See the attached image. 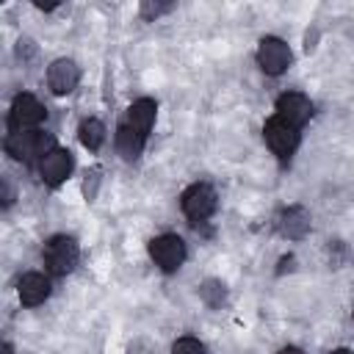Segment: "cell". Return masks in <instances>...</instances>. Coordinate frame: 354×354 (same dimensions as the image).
Returning <instances> with one entry per match:
<instances>
[{"label":"cell","mask_w":354,"mask_h":354,"mask_svg":"<svg viewBox=\"0 0 354 354\" xmlns=\"http://www.w3.org/2000/svg\"><path fill=\"white\" fill-rule=\"evenodd\" d=\"M53 149V136L41 130H14L6 138V152L17 160H33Z\"/></svg>","instance_id":"1"},{"label":"cell","mask_w":354,"mask_h":354,"mask_svg":"<svg viewBox=\"0 0 354 354\" xmlns=\"http://www.w3.org/2000/svg\"><path fill=\"white\" fill-rule=\"evenodd\" d=\"M77 257H80L77 243H75V238H69V235H55V238H50L47 246H44V263H47L50 274H55V277L69 274V271L77 266Z\"/></svg>","instance_id":"2"},{"label":"cell","mask_w":354,"mask_h":354,"mask_svg":"<svg viewBox=\"0 0 354 354\" xmlns=\"http://www.w3.org/2000/svg\"><path fill=\"white\" fill-rule=\"evenodd\" d=\"M263 136H266V144L271 147V152L279 155L282 160H288L293 155V149L299 147V127H293L282 116L268 119L263 127Z\"/></svg>","instance_id":"3"},{"label":"cell","mask_w":354,"mask_h":354,"mask_svg":"<svg viewBox=\"0 0 354 354\" xmlns=\"http://www.w3.org/2000/svg\"><path fill=\"white\" fill-rule=\"evenodd\" d=\"M180 205H183V213L194 224H199V221L213 216V210H216V191L210 185H205V183H194L191 188H185Z\"/></svg>","instance_id":"4"},{"label":"cell","mask_w":354,"mask_h":354,"mask_svg":"<svg viewBox=\"0 0 354 354\" xmlns=\"http://www.w3.org/2000/svg\"><path fill=\"white\" fill-rule=\"evenodd\" d=\"M149 257L163 271H177L183 266V260H185V243L177 235H158L149 243Z\"/></svg>","instance_id":"5"},{"label":"cell","mask_w":354,"mask_h":354,"mask_svg":"<svg viewBox=\"0 0 354 354\" xmlns=\"http://www.w3.org/2000/svg\"><path fill=\"white\" fill-rule=\"evenodd\" d=\"M257 64L266 75H282L290 64V50L282 39H274V36H266L257 47Z\"/></svg>","instance_id":"6"},{"label":"cell","mask_w":354,"mask_h":354,"mask_svg":"<svg viewBox=\"0 0 354 354\" xmlns=\"http://www.w3.org/2000/svg\"><path fill=\"white\" fill-rule=\"evenodd\" d=\"M44 119V108L33 94H17L11 102V127L14 130H33Z\"/></svg>","instance_id":"7"},{"label":"cell","mask_w":354,"mask_h":354,"mask_svg":"<svg viewBox=\"0 0 354 354\" xmlns=\"http://www.w3.org/2000/svg\"><path fill=\"white\" fill-rule=\"evenodd\" d=\"M310 113H313V105H310V100H307L304 94H299V91H288V94H282V97L277 100V116H282V119L290 122L293 127H301V124L310 119Z\"/></svg>","instance_id":"8"},{"label":"cell","mask_w":354,"mask_h":354,"mask_svg":"<svg viewBox=\"0 0 354 354\" xmlns=\"http://www.w3.org/2000/svg\"><path fill=\"white\" fill-rule=\"evenodd\" d=\"M77 80H80V69H77V64L69 61V58H58V61H53V66L47 69V83H50V88H53L55 94H69V91H75Z\"/></svg>","instance_id":"9"},{"label":"cell","mask_w":354,"mask_h":354,"mask_svg":"<svg viewBox=\"0 0 354 354\" xmlns=\"http://www.w3.org/2000/svg\"><path fill=\"white\" fill-rule=\"evenodd\" d=\"M39 171H41V177H44V183L58 185V183H64V180L69 177V171H72V155H69L66 149H55V147H53L47 155H41Z\"/></svg>","instance_id":"10"},{"label":"cell","mask_w":354,"mask_h":354,"mask_svg":"<svg viewBox=\"0 0 354 354\" xmlns=\"http://www.w3.org/2000/svg\"><path fill=\"white\" fill-rule=\"evenodd\" d=\"M47 296H50V279H47L44 274L30 271V274H25V277L19 279V299H22V304L36 307V304H41Z\"/></svg>","instance_id":"11"},{"label":"cell","mask_w":354,"mask_h":354,"mask_svg":"<svg viewBox=\"0 0 354 354\" xmlns=\"http://www.w3.org/2000/svg\"><path fill=\"white\" fill-rule=\"evenodd\" d=\"M144 141H147V136L138 133L130 122H124V124L116 130V149H119V155H122L124 160H136V158L141 155V149H144Z\"/></svg>","instance_id":"12"},{"label":"cell","mask_w":354,"mask_h":354,"mask_svg":"<svg viewBox=\"0 0 354 354\" xmlns=\"http://www.w3.org/2000/svg\"><path fill=\"white\" fill-rule=\"evenodd\" d=\"M155 102L152 100H147V97H141V100H136L133 105H130V111H127V122L138 130V133H149L152 130V122H155Z\"/></svg>","instance_id":"13"},{"label":"cell","mask_w":354,"mask_h":354,"mask_svg":"<svg viewBox=\"0 0 354 354\" xmlns=\"http://www.w3.org/2000/svg\"><path fill=\"white\" fill-rule=\"evenodd\" d=\"M279 232L282 235H288V238H301L304 232H307V227H310V218H307V213L301 210V207H288L282 216H279Z\"/></svg>","instance_id":"14"},{"label":"cell","mask_w":354,"mask_h":354,"mask_svg":"<svg viewBox=\"0 0 354 354\" xmlns=\"http://www.w3.org/2000/svg\"><path fill=\"white\" fill-rule=\"evenodd\" d=\"M80 141H83L86 149L97 152L102 147V141H105V124L100 119H86L80 124Z\"/></svg>","instance_id":"15"},{"label":"cell","mask_w":354,"mask_h":354,"mask_svg":"<svg viewBox=\"0 0 354 354\" xmlns=\"http://www.w3.org/2000/svg\"><path fill=\"white\" fill-rule=\"evenodd\" d=\"M174 3H177V0H141V14H144L147 19H155V17L166 14Z\"/></svg>","instance_id":"16"},{"label":"cell","mask_w":354,"mask_h":354,"mask_svg":"<svg viewBox=\"0 0 354 354\" xmlns=\"http://www.w3.org/2000/svg\"><path fill=\"white\" fill-rule=\"evenodd\" d=\"M174 351H205V346L199 340H194V337H180L174 343Z\"/></svg>","instance_id":"17"},{"label":"cell","mask_w":354,"mask_h":354,"mask_svg":"<svg viewBox=\"0 0 354 354\" xmlns=\"http://www.w3.org/2000/svg\"><path fill=\"white\" fill-rule=\"evenodd\" d=\"M33 6L41 8V11H53V8L58 6V0H33Z\"/></svg>","instance_id":"18"}]
</instances>
